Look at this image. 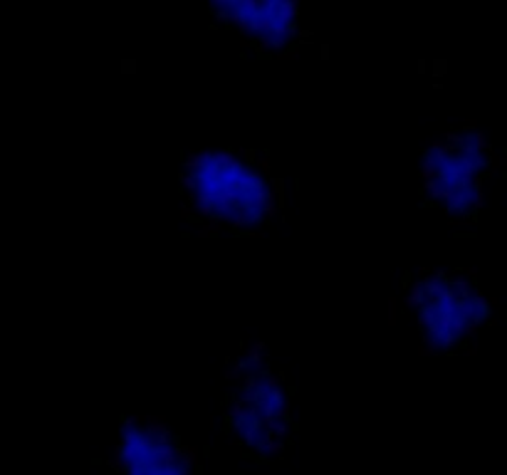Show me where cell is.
I'll use <instances>...</instances> for the list:
<instances>
[{"label":"cell","mask_w":507,"mask_h":475,"mask_svg":"<svg viewBox=\"0 0 507 475\" xmlns=\"http://www.w3.org/2000/svg\"><path fill=\"white\" fill-rule=\"evenodd\" d=\"M421 287L423 304L418 307V327L428 344L423 349L425 354L450 351L478 337L480 324L490 317V302L475 287V280L436 270Z\"/></svg>","instance_id":"obj_1"},{"label":"cell","mask_w":507,"mask_h":475,"mask_svg":"<svg viewBox=\"0 0 507 475\" xmlns=\"http://www.w3.org/2000/svg\"><path fill=\"white\" fill-rule=\"evenodd\" d=\"M114 475H206L203 451L181 441L164 418H122L119 441L106 460Z\"/></svg>","instance_id":"obj_2"},{"label":"cell","mask_w":507,"mask_h":475,"mask_svg":"<svg viewBox=\"0 0 507 475\" xmlns=\"http://www.w3.org/2000/svg\"><path fill=\"white\" fill-rule=\"evenodd\" d=\"M211 8L248 35L255 47L282 50L297 30V0H211Z\"/></svg>","instance_id":"obj_3"},{"label":"cell","mask_w":507,"mask_h":475,"mask_svg":"<svg viewBox=\"0 0 507 475\" xmlns=\"http://www.w3.org/2000/svg\"><path fill=\"white\" fill-rule=\"evenodd\" d=\"M421 304H423V287H421V282H413L411 292L406 295V307L408 309H418Z\"/></svg>","instance_id":"obj_4"},{"label":"cell","mask_w":507,"mask_h":475,"mask_svg":"<svg viewBox=\"0 0 507 475\" xmlns=\"http://www.w3.org/2000/svg\"><path fill=\"white\" fill-rule=\"evenodd\" d=\"M388 324L396 327V300L394 297L388 300Z\"/></svg>","instance_id":"obj_5"}]
</instances>
